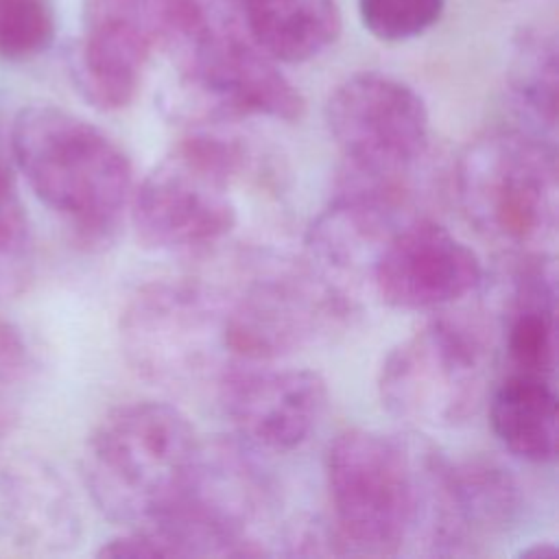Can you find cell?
<instances>
[{
  "label": "cell",
  "mask_w": 559,
  "mask_h": 559,
  "mask_svg": "<svg viewBox=\"0 0 559 559\" xmlns=\"http://www.w3.org/2000/svg\"><path fill=\"white\" fill-rule=\"evenodd\" d=\"M57 35L52 0H0V59L22 63L46 52Z\"/></svg>",
  "instance_id": "44dd1931"
},
{
  "label": "cell",
  "mask_w": 559,
  "mask_h": 559,
  "mask_svg": "<svg viewBox=\"0 0 559 559\" xmlns=\"http://www.w3.org/2000/svg\"><path fill=\"white\" fill-rule=\"evenodd\" d=\"M522 557H555L557 555V548L555 546H550V544H537V546H533V548H526V550H522L520 552Z\"/></svg>",
  "instance_id": "cb8c5ba5"
},
{
  "label": "cell",
  "mask_w": 559,
  "mask_h": 559,
  "mask_svg": "<svg viewBox=\"0 0 559 559\" xmlns=\"http://www.w3.org/2000/svg\"><path fill=\"white\" fill-rule=\"evenodd\" d=\"M249 39L273 61L304 63L341 35L336 0H234Z\"/></svg>",
  "instance_id": "e0dca14e"
},
{
  "label": "cell",
  "mask_w": 559,
  "mask_h": 559,
  "mask_svg": "<svg viewBox=\"0 0 559 559\" xmlns=\"http://www.w3.org/2000/svg\"><path fill=\"white\" fill-rule=\"evenodd\" d=\"M2 511L17 542L59 550L76 542L79 515L63 480L41 463H22L2 483Z\"/></svg>",
  "instance_id": "2e32d148"
},
{
  "label": "cell",
  "mask_w": 559,
  "mask_h": 559,
  "mask_svg": "<svg viewBox=\"0 0 559 559\" xmlns=\"http://www.w3.org/2000/svg\"><path fill=\"white\" fill-rule=\"evenodd\" d=\"M507 83L518 109L528 120L526 129L552 140L559 98V50L555 35L539 28H522L511 46Z\"/></svg>",
  "instance_id": "d6986e66"
},
{
  "label": "cell",
  "mask_w": 559,
  "mask_h": 559,
  "mask_svg": "<svg viewBox=\"0 0 559 559\" xmlns=\"http://www.w3.org/2000/svg\"><path fill=\"white\" fill-rule=\"evenodd\" d=\"M347 312L343 293L314 266L269 262L225 299L227 352L247 360L277 358L330 334Z\"/></svg>",
  "instance_id": "30bf717a"
},
{
  "label": "cell",
  "mask_w": 559,
  "mask_h": 559,
  "mask_svg": "<svg viewBox=\"0 0 559 559\" xmlns=\"http://www.w3.org/2000/svg\"><path fill=\"white\" fill-rule=\"evenodd\" d=\"M445 0H358L362 26L380 41H408L430 31L443 15Z\"/></svg>",
  "instance_id": "7402d4cb"
},
{
  "label": "cell",
  "mask_w": 559,
  "mask_h": 559,
  "mask_svg": "<svg viewBox=\"0 0 559 559\" xmlns=\"http://www.w3.org/2000/svg\"><path fill=\"white\" fill-rule=\"evenodd\" d=\"M33 231L7 162L0 157V297L20 295L33 277Z\"/></svg>",
  "instance_id": "ffe728a7"
},
{
  "label": "cell",
  "mask_w": 559,
  "mask_h": 559,
  "mask_svg": "<svg viewBox=\"0 0 559 559\" xmlns=\"http://www.w3.org/2000/svg\"><path fill=\"white\" fill-rule=\"evenodd\" d=\"M31 365L26 341L20 330L0 317V382H13L26 373Z\"/></svg>",
  "instance_id": "603a6c76"
},
{
  "label": "cell",
  "mask_w": 559,
  "mask_h": 559,
  "mask_svg": "<svg viewBox=\"0 0 559 559\" xmlns=\"http://www.w3.org/2000/svg\"><path fill=\"white\" fill-rule=\"evenodd\" d=\"M550 138L531 129H489L456 162V197L487 240L518 253L539 251L557 229L559 179Z\"/></svg>",
  "instance_id": "3957f363"
},
{
  "label": "cell",
  "mask_w": 559,
  "mask_h": 559,
  "mask_svg": "<svg viewBox=\"0 0 559 559\" xmlns=\"http://www.w3.org/2000/svg\"><path fill=\"white\" fill-rule=\"evenodd\" d=\"M325 122L345 170L365 177H408L424 157L430 118L424 98L382 72H358L334 87Z\"/></svg>",
  "instance_id": "7c38bea8"
},
{
  "label": "cell",
  "mask_w": 559,
  "mask_h": 559,
  "mask_svg": "<svg viewBox=\"0 0 559 559\" xmlns=\"http://www.w3.org/2000/svg\"><path fill=\"white\" fill-rule=\"evenodd\" d=\"M332 533L341 555H397L417 518V459L391 435L349 428L325 454Z\"/></svg>",
  "instance_id": "5b68a950"
},
{
  "label": "cell",
  "mask_w": 559,
  "mask_h": 559,
  "mask_svg": "<svg viewBox=\"0 0 559 559\" xmlns=\"http://www.w3.org/2000/svg\"><path fill=\"white\" fill-rule=\"evenodd\" d=\"M245 166L236 140L210 131L186 135L131 192L138 236L159 251H199L236 225L231 183Z\"/></svg>",
  "instance_id": "277c9868"
},
{
  "label": "cell",
  "mask_w": 559,
  "mask_h": 559,
  "mask_svg": "<svg viewBox=\"0 0 559 559\" xmlns=\"http://www.w3.org/2000/svg\"><path fill=\"white\" fill-rule=\"evenodd\" d=\"M489 421L498 441L518 459L537 465L557 459V391L552 378L509 371L491 393Z\"/></svg>",
  "instance_id": "ac0fdd59"
},
{
  "label": "cell",
  "mask_w": 559,
  "mask_h": 559,
  "mask_svg": "<svg viewBox=\"0 0 559 559\" xmlns=\"http://www.w3.org/2000/svg\"><path fill=\"white\" fill-rule=\"evenodd\" d=\"M378 393L382 406L406 424L459 426L483 400L485 349L469 328L435 319L386 354Z\"/></svg>",
  "instance_id": "ba28073f"
},
{
  "label": "cell",
  "mask_w": 559,
  "mask_h": 559,
  "mask_svg": "<svg viewBox=\"0 0 559 559\" xmlns=\"http://www.w3.org/2000/svg\"><path fill=\"white\" fill-rule=\"evenodd\" d=\"M201 441L188 417L162 402L111 408L92 428L81 474L94 504L129 526L166 515L192 480Z\"/></svg>",
  "instance_id": "7a4b0ae2"
},
{
  "label": "cell",
  "mask_w": 559,
  "mask_h": 559,
  "mask_svg": "<svg viewBox=\"0 0 559 559\" xmlns=\"http://www.w3.org/2000/svg\"><path fill=\"white\" fill-rule=\"evenodd\" d=\"M205 13L201 0H83V33L68 66L100 111L127 107L155 50H168Z\"/></svg>",
  "instance_id": "52a82bcc"
},
{
  "label": "cell",
  "mask_w": 559,
  "mask_h": 559,
  "mask_svg": "<svg viewBox=\"0 0 559 559\" xmlns=\"http://www.w3.org/2000/svg\"><path fill=\"white\" fill-rule=\"evenodd\" d=\"M417 518L428 555H478L520 520L524 500L509 469L487 459L450 461L435 450L417 456Z\"/></svg>",
  "instance_id": "8fae6325"
},
{
  "label": "cell",
  "mask_w": 559,
  "mask_h": 559,
  "mask_svg": "<svg viewBox=\"0 0 559 559\" xmlns=\"http://www.w3.org/2000/svg\"><path fill=\"white\" fill-rule=\"evenodd\" d=\"M218 397L249 448L288 452L317 430L328 406V384L310 369H225Z\"/></svg>",
  "instance_id": "5bb4252c"
},
{
  "label": "cell",
  "mask_w": 559,
  "mask_h": 559,
  "mask_svg": "<svg viewBox=\"0 0 559 559\" xmlns=\"http://www.w3.org/2000/svg\"><path fill=\"white\" fill-rule=\"evenodd\" d=\"M7 430H9V411H7V406L0 402V443H2L4 435H7Z\"/></svg>",
  "instance_id": "d4e9b609"
},
{
  "label": "cell",
  "mask_w": 559,
  "mask_h": 559,
  "mask_svg": "<svg viewBox=\"0 0 559 559\" xmlns=\"http://www.w3.org/2000/svg\"><path fill=\"white\" fill-rule=\"evenodd\" d=\"M557 266L544 251H522L504 293V352L509 371L555 378Z\"/></svg>",
  "instance_id": "9a60e30c"
},
{
  "label": "cell",
  "mask_w": 559,
  "mask_h": 559,
  "mask_svg": "<svg viewBox=\"0 0 559 559\" xmlns=\"http://www.w3.org/2000/svg\"><path fill=\"white\" fill-rule=\"evenodd\" d=\"M166 52L177 61L179 98L186 114L210 120L266 116L299 120L301 92L269 55L234 24L216 22L207 11Z\"/></svg>",
  "instance_id": "8992f818"
},
{
  "label": "cell",
  "mask_w": 559,
  "mask_h": 559,
  "mask_svg": "<svg viewBox=\"0 0 559 559\" xmlns=\"http://www.w3.org/2000/svg\"><path fill=\"white\" fill-rule=\"evenodd\" d=\"M118 334L131 369L159 384L194 382L229 354L225 301L190 282H157L138 290L120 314Z\"/></svg>",
  "instance_id": "9c48e42d"
},
{
  "label": "cell",
  "mask_w": 559,
  "mask_h": 559,
  "mask_svg": "<svg viewBox=\"0 0 559 559\" xmlns=\"http://www.w3.org/2000/svg\"><path fill=\"white\" fill-rule=\"evenodd\" d=\"M15 166L35 197L87 247L114 238L131 201L127 153L103 129L55 105H28L11 127Z\"/></svg>",
  "instance_id": "6da1fadb"
},
{
  "label": "cell",
  "mask_w": 559,
  "mask_h": 559,
  "mask_svg": "<svg viewBox=\"0 0 559 559\" xmlns=\"http://www.w3.org/2000/svg\"><path fill=\"white\" fill-rule=\"evenodd\" d=\"M378 297L400 310H432L463 299L483 282L478 255L441 223L413 216L376 251Z\"/></svg>",
  "instance_id": "4fadbf2b"
}]
</instances>
